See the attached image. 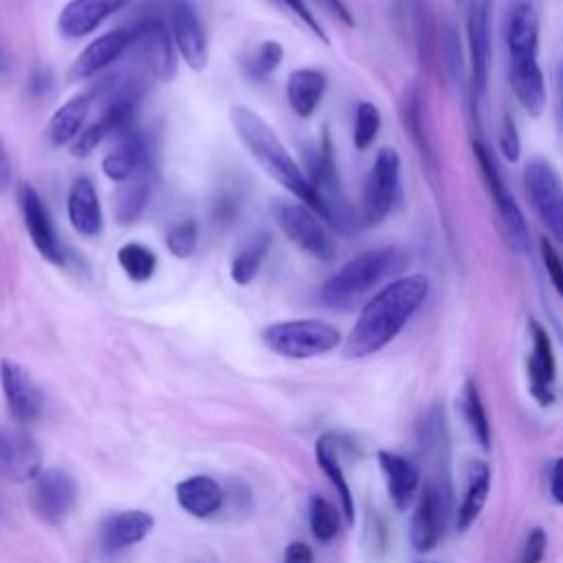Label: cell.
Masks as SVG:
<instances>
[{
  "mask_svg": "<svg viewBox=\"0 0 563 563\" xmlns=\"http://www.w3.org/2000/svg\"><path fill=\"white\" fill-rule=\"evenodd\" d=\"M429 295L424 275H405L380 288L361 310L345 341L347 358H365L391 343Z\"/></svg>",
  "mask_w": 563,
  "mask_h": 563,
  "instance_id": "6da1fadb",
  "label": "cell"
},
{
  "mask_svg": "<svg viewBox=\"0 0 563 563\" xmlns=\"http://www.w3.org/2000/svg\"><path fill=\"white\" fill-rule=\"evenodd\" d=\"M229 117L238 139L249 150V154L262 165V169L319 216V200L308 176L292 161V156L288 154L279 136L273 132V128L246 106H233L229 110Z\"/></svg>",
  "mask_w": 563,
  "mask_h": 563,
  "instance_id": "7a4b0ae2",
  "label": "cell"
},
{
  "mask_svg": "<svg viewBox=\"0 0 563 563\" xmlns=\"http://www.w3.org/2000/svg\"><path fill=\"white\" fill-rule=\"evenodd\" d=\"M402 264V253L396 249H376L361 253L345 262L323 286L319 299L334 310L352 308L385 277L396 273Z\"/></svg>",
  "mask_w": 563,
  "mask_h": 563,
  "instance_id": "3957f363",
  "label": "cell"
},
{
  "mask_svg": "<svg viewBox=\"0 0 563 563\" xmlns=\"http://www.w3.org/2000/svg\"><path fill=\"white\" fill-rule=\"evenodd\" d=\"M262 341L279 356L310 358L334 350L341 343V332L321 319H292L266 325Z\"/></svg>",
  "mask_w": 563,
  "mask_h": 563,
  "instance_id": "277c9868",
  "label": "cell"
},
{
  "mask_svg": "<svg viewBox=\"0 0 563 563\" xmlns=\"http://www.w3.org/2000/svg\"><path fill=\"white\" fill-rule=\"evenodd\" d=\"M308 180L317 194L319 200V216L334 227L336 231H350L354 224L350 205L345 200L336 163H334V152H332V141L328 130H323V136L314 150V154L308 158Z\"/></svg>",
  "mask_w": 563,
  "mask_h": 563,
  "instance_id": "5b68a950",
  "label": "cell"
},
{
  "mask_svg": "<svg viewBox=\"0 0 563 563\" xmlns=\"http://www.w3.org/2000/svg\"><path fill=\"white\" fill-rule=\"evenodd\" d=\"M400 194V156L394 147L378 150L363 185L361 222L380 224L394 209Z\"/></svg>",
  "mask_w": 563,
  "mask_h": 563,
  "instance_id": "8992f818",
  "label": "cell"
},
{
  "mask_svg": "<svg viewBox=\"0 0 563 563\" xmlns=\"http://www.w3.org/2000/svg\"><path fill=\"white\" fill-rule=\"evenodd\" d=\"M523 185L534 213L550 235L563 244V183L556 169L548 161L534 158L523 169Z\"/></svg>",
  "mask_w": 563,
  "mask_h": 563,
  "instance_id": "52a82bcc",
  "label": "cell"
},
{
  "mask_svg": "<svg viewBox=\"0 0 563 563\" xmlns=\"http://www.w3.org/2000/svg\"><path fill=\"white\" fill-rule=\"evenodd\" d=\"M473 150H475V158H477L482 178L486 183V189L493 198V205L499 213V220L504 224V231H506L510 244L517 251H526L528 242H530V231H528V222H526L515 196L510 194L504 176L499 174L497 163H495L493 154L488 152V147L482 143H473Z\"/></svg>",
  "mask_w": 563,
  "mask_h": 563,
  "instance_id": "ba28073f",
  "label": "cell"
},
{
  "mask_svg": "<svg viewBox=\"0 0 563 563\" xmlns=\"http://www.w3.org/2000/svg\"><path fill=\"white\" fill-rule=\"evenodd\" d=\"M451 510V486L427 479L411 515L409 541L416 552H431L442 534Z\"/></svg>",
  "mask_w": 563,
  "mask_h": 563,
  "instance_id": "9c48e42d",
  "label": "cell"
},
{
  "mask_svg": "<svg viewBox=\"0 0 563 563\" xmlns=\"http://www.w3.org/2000/svg\"><path fill=\"white\" fill-rule=\"evenodd\" d=\"M273 216L284 235L308 255L317 260H330L334 255V242L310 207L277 200Z\"/></svg>",
  "mask_w": 563,
  "mask_h": 563,
  "instance_id": "30bf717a",
  "label": "cell"
},
{
  "mask_svg": "<svg viewBox=\"0 0 563 563\" xmlns=\"http://www.w3.org/2000/svg\"><path fill=\"white\" fill-rule=\"evenodd\" d=\"M134 31L136 37L132 48L139 51L150 73L156 79H172L176 75V46L172 40L169 22L158 13H150L134 24Z\"/></svg>",
  "mask_w": 563,
  "mask_h": 563,
  "instance_id": "8fae6325",
  "label": "cell"
},
{
  "mask_svg": "<svg viewBox=\"0 0 563 563\" xmlns=\"http://www.w3.org/2000/svg\"><path fill=\"white\" fill-rule=\"evenodd\" d=\"M167 22H169L174 46L185 59V64L191 70H202L209 62V48H207V35L196 9L187 0H169Z\"/></svg>",
  "mask_w": 563,
  "mask_h": 563,
  "instance_id": "7c38bea8",
  "label": "cell"
},
{
  "mask_svg": "<svg viewBox=\"0 0 563 563\" xmlns=\"http://www.w3.org/2000/svg\"><path fill=\"white\" fill-rule=\"evenodd\" d=\"M18 205L22 211V220L24 227L31 235V242L35 244V249L40 251V255L57 266L66 264V251L62 246V242L57 240L51 213L46 209V205L42 202L40 194L35 191L33 185L22 183L18 187Z\"/></svg>",
  "mask_w": 563,
  "mask_h": 563,
  "instance_id": "4fadbf2b",
  "label": "cell"
},
{
  "mask_svg": "<svg viewBox=\"0 0 563 563\" xmlns=\"http://www.w3.org/2000/svg\"><path fill=\"white\" fill-rule=\"evenodd\" d=\"M466 24L471 55V90L475 103H479L486 97L490 70V0H471Z\"/></svg>",
  "mask_w": 563,
  "mask_h": 563,
  "instance_id": "5bb4252c",
  "label": "cell"
},
{
  "mask_svg": "<svg viewBox=\"0 0 563 563\" xmlns=\"http://www.w3.org/2000/svg\"><path fill=\"white\" fill-rule=\"evenodd\" d=\"M0 383L7 407L18 422H35L44 411V394L33 376L15 361H0Z\"/></svg>",
  "mask_w": 563,
  "mask_h": 563,
  "instance_id": "9a60e30c",
  "label": "cell"
},
{
  "mask_svg": "<svg viewBox=\"0 0 563 563\" xmlns=\"http://www.w3.org/2000/svg\"><path fill=\"white\" fill-rule=\"evenodd\" d=\"M77 501V484L62 468H44L33 479V508L46 523H62Z\"/></svg>",
  "mask_w": 563,
  "mask_h": 563,
  "instance_id": "2e32d148",
  "label": "cell"
},
{
  "mask_svg": "<svg viewBox=\"0 0 563 563\" xmlns=\"http://www.w3.org/2000/svg\"><path fill=\"white\" fill-rule=\"evenodd\" d=\"M530 336H532V352L528 358V380L532 398L548 407L554 402V378H556V361L552 350V339L539 321H530Z\"/></svg>",
  "mask_w": 563,
  "mask_h": 563,
  "instance_id": "e0dca14e",
  "label": "cell"
},
{
  "mask_svg": "<svg viewBox=\"0 0 563 563\" xmlns=\"http://www.w3.org/2000/svg\"><path fill=\"white\" fill-rule=\"evenodd\" d=\"M42 471V455L35 440L18 429H0V473L15 482L35 479Z\"/></svg>",
  "mask_w": 563,
  "mask_h": 563,
  "instance_id": "ac0fdd59",
  "label": "cell"
},
{
  "mask_svg": "<svg viewBox=\"0 0 563 563\" xmlns=\"http://www.w3.org/2000/svg\"><path fill=\"white\" fill-rule=\"evenodd\" d=\"M136 37L134 24L132 26H121L114 31H108L103 35H99L97 40H92L75 59L70 75L75 79H86L92 77L95 73L103 70L106 66H110L112 62H117L128 48H132Z\"/></svg>",
  "mask_w": 563,
  "mask_h": 563,
  "instance_id": "d6986e66",
  "label": "cell"
},
{
  "mask_svg": "<svg viewBox=\"0 0 563 563\" xmlns=\"http://www.w3.org/2000/svg\"><path fill=\"white\" fill-rule=\"evenodd\" d=\"M128 2L130 0H70L57 18V29L64 37H84Z\"/></svg>",
  "mask_w": 563,
  "mask_h": 563,
  "instance_id": "ffe728a7",
  "label": "cell"
},
{
  "mask_svg": "<svg viewBox=\"0 0 563 563\" xmlns=\"http://www.w3.org/2000/svg\"><path fill=\"white\" fill-rule=\"evenodd\" d=\"M68 220L79 235L95 238L103 229L101 202L90 178L79 176L73 180L68 191Z\"/></svg>",
  "mask_w": 563,
  "mask_h": 563,
  "instance_id": "44dd1931",
  "label": "cell"
},
{
  "mask_svg": "<svg viewBox=\"0 0 563 563\" xmlns=\"http://www.w3.org/2000/svg\"><path fill=\"white\" fill-rule=\"evenodd\" d=\"M378 466L385 475V482H387V493H389V499L391 504L398 508V510H405L418 486H420V473L418 468L413 466V462L400 453H394V451H378Z\"/></svg>",
  "mask_w": 563,
  "mask_h": 563,
  "instance_id": "7402d4cb",
  "label": "cell"
},
{
  "mask_svg": "<svg viewBox=\"0 0 563 563\" xmlns=\"http://www.w3.org/2000/svg\"><path fill=\"white\" fill-rule=\"evenodd\" d=\"M506 46L510 59L539 57V13L528 2H517L506 22Z\"/></svg>",
  "mask_w": 563,
  "mask_h": 563,
  "instance_id": "603a6c76",
  "label": "cell"
},
{
  "mask_svg": "<svg viewBox=\"0 0 563 563\" xmlns=\"http://www.w3.org/2000/svg\"><path fill=\"white\" fill-rule=\"evenodd\" d=\"M510 84L515 90L517 101L521 103V108L532 114L539 117L545 108V79L539 66V57H530V59H510Z\"/></svg>",
  "mask_w": 563,
  "mask_h": 563,
  "instance_id": "cb8c5ba5",
  "label": "cell"
},
{
  "mask_svg": "<svg viewBox=\"0 0 563 563\" xmlns=\"http://www.w3.org/2000/svg\"><path fill=\"white\" fill-rule=\"evenodd\" d=\"M147 161H150V150L145 139L139 132L128 130L121 134L119 145L103 156L101 169L110 180L123 183L132 174H136Z\"/></svg>",
  "mask_w": 563,
  "mask_h": 563,
  "instance_id": "d4e9b609",
  "label": "cell"
},
{
  "mask_svg": "<svg viewBox=\"0 0 563 563\" xmlns=\"http://www.w3.org/2000/svg\"><path fill=\"white\" fill-rule=\"evenodd\" d=\"M178 506L194 517H211L224 504L222 486L209 475H194L176 486Z\"/></svg>",
  "mask_w": 563,
  "mask_h": 563,
  "instance_id": "484cf974",
  "label": "cell"
},
{
  "mask_svg": "<svg viewBox=\"0 0 563 563\" xmlns=\"http://www.w3.org/2000/svg\"><path fill=\"white\" fill-rule=\"evenodd\" d=\"M150 172H152V161H147L136 174H132L128 180H123L117 187L114 216L119 222H123V224L134 222L143 213V209L150 200V191H152Z\"/></svg>",
  "mask_w": 563,
  "mask_h": 563,
  "instance_id": "4316f807",
  "label": "cell"
},
{
  "mask_svg": "<svg viewBox=\"0 0 563 563\" xmlns=\"http://www.w3.org/2000/svg\"><path fill=\"white\" fill-rule=\"evenodd\" d=\"M325 92V75L314 68H297L286 81V97L295 114L310 117Z\"/></svg>",
  "mask_w": 563,
  "mask_h": 563,
  "instance_id": "83f0119b",
  "label": "cell"
},
{
  "mask_svg": "<svg viewBox=\"0 0 563 563\" xmlns=\"http://www.w3.org/2000/svg\"><path fill=\"white\" fill-rule=\"evenodd\" d=\"M154 526V517L145 510H123L103 523V543L110 550L128 548L143 541Z\"/></svg>",
  "mask_w": 563,
  "mask_h": 563,
  "instance_id": "f1b7e54d",
  "label": "cell"
},
{
  "mask_svg": "<svg viewBox=\"0 0 563 563\" xmlns=\"http://www.w3.org/2000/svg\"><path fill=\"white\" fill-rule=\"evenodd\" d=\"M488 493H490V468L486 462L477 460L468 468L466 490L460 501L457 517H455V526L460 532H466L475 523V519L479 517V512L488 499Z\"/></svg>",
  "mask_w": 563,
  "mask_h": 563,
  "instance_id": "f546056e",
  "label": "cell"
},
{
  "mask_svg": "<svg viewBox=\"0 0 563 563\" xmlns=\"http://www.w3.org/2000/svg\"><path fill=\"white\" fill-rule=\"evenodd\" d=\"M314 455H317L319 468L325 473V477L332 482L334 490L339 493L341 508H343V515H345L347 523H354V497H352L350 484H347V479H345L343 466H341V462H339L336 438H334L332 433H323V435L317 440Z\"/></svg>",
  "mask_w": 563,
  "mask_h": 563,
  "instance_id": "4dcf8cb0",
  "label": "cell"
},
{
  "mask_svg": "<svg viewBox=\"0 0 563 563\" xmlns=\"http://www.w3.org/2000/svg\"><path fill=\"white\" fill-rule=\"evenodd\" d=\"M88 108H90V97L86 95H75L68 101H64L48 121V128H46L48 141L57 147L73 143L81 132V123L88 114Z\"/></svg>",
  "mask_w": 563,
  "mask_h": 563,
  "instance_id": "1f68e13d",
  "label": "cell"
},
{
  "mask_svg": "<svg viewBox=\"0 0 563 563\" xmlns=\"http://www.w3.org/2000/svg\"><path fill=\"white\" fill-rule=\"evenodd\" d=\"M268 249H271V235L266 231H257V233L249 235L240 244V249L235 251V255L231 260V279L240 286L251 284L253 277L257 275Z\"/></svg>",
  "mask_w": 563,
  "mask_h": 563,
  "instance_id": "d6a6232c",
  "label": "cell"
},
{
  "mask_svg": "<svg viewBox=\"0 0 563 563\" xmlns=\"http://www.w3.org/2000/svg\"><path fill=\"white\" fill-rule=\"evenodd\" d=\"M460 407H462L464 422L468 424L475 442L484 451H488L490 449V422H488V413H486L482 394H479L477 383L473 378H466V383L460 391Z\"/></svg>",
  "mask_w": 563,
  "mask_h": 563,
  "instance_id": "836d02e7",
  "label": "cell"
},
{
  "mask_svg": "<svg viewBox=\"0 0 563 563\" xmlns=\"http://www.w3.org/2000/svg\"><path fill=\"white\" fill-rule=\"evenodd\" d=\"M119 266L132 282H147L156 271V255L139 242H128L117 251Z\"/></svg>",
  "mask_w": 563,
  "mask_h": 563,
  "instance_id": "e575fe53",
  "label": "cell"
},
{
  "mask_svg": "<svg viewBox=\"0 0 563 563\" xmlns=\"http://www.w3.org/2000/svg\"><path fill=\"white\" fill-rule=\"evenodd\" d=\"M282 59H284V48H282V44L275 42V40H266V42H262L251 55L244 57L242 68H244V75H246L249 79L264 81V79H268V77L277 70V66L282 64Z\"/></svg>",
  "mask_w": 563,
  "mask_h": 563,
  "instance_id": "d590c367",
  "label": "cell"
},
{
  "mask_svg": "<svg viewBox=\"0 0 563 563\" xmlns=\"http://www.w3.org/2000/svg\"><path fill=\"white\" fill-rule=\"evenodd\" d=\"M308 517H310V530L319 541L328 543L339 534L341 519L336 508L328 499L314 495L308 506Z\"/></svg>",
  "mask_w": 563,
  "mask_h": 563,
  "instance_id": "8d00e7d4",
  "label": "cell"
},
{
  "mask_svg": "<svg viewBox=\"0 0 563 563\" xmlns=\"http://www.w3.org/2000/svg\"><path fill=\"white\" fill-rule=\"evenodd\" d=\"M380 130V112L374 103L361 101L354 112V132L352 141L356 150H367Z\"/></svg>",
  "mask_w": 563,
  "mask_h": 563,
  "instance_id": "74e56055",
  "label": "cell"
},
{
  "mask_svg": "<svg viewBox=\"0 0 563 563\" xmlns=\"http://www.w3.org/2000/svg\"><path fill=\"white\" fill-rule=\"evenodd\" d=\"M165 244L174 257L178 260L189 257L198 244V224L194 220H183L172 224L165 235Z\"/></svg>",
  "mask_w": 563,
  "mask_h": 563,
  "instance_id": "f35d334b",
  "label": "cell"
},
{
  "mask_svg": "<svg viewBox=\"0 0 563 563\" xmlns=\"http://www.w3.org/2000/svg\"><path fill=\"white\" fill-rule=\"evenodd\" d=\"M240 209H242V194L235 189H222L213 200V209H211L213 224L218 227L233 224L240 216Z\"/></svg>",
  "mask_w": 563,
  "mask_h": 563,
  "instance_id": "ab89813d",
  "label": "cell"
},
{
  "mask_svg": "<svg viewBox=\"0 0 563 563\" xmlns=\"http://www.w3.org/2000/svg\"><path fill=\"white\" fill-rule=\"evenodd\" d=\"M539 251H541V260H543V266L548 271V277H550L552 286L563 299V257L559 255L556 246L545 238L539 240Z\"/></svg>",
  "mask_w": 563,
  "mask_h": 563,
  "instance_id": "60d3db41",
  "label": "cell"
},
{
  "mask_svg": "<svg viewBox=\"0 0 563 563\" xmlns=\"http://www.w3.org/2000/svg\"><path fill=\"white\" fill-rule=\"evenodd\" d=\"M108 134H112L110 128L101 119H97L92 125H88L86 130H81L77 134V139L73 141V154L75 156H88Z\"/></svg>",
  "mask_w": 563,
  "mask_h": 563,
  "instance_id": "b9f144b4",
  "label": "cell"
},
{
  "mask_svg": "<svg viewBox=\"0 0 563 563\" xmlns=\"http://www.w3.org/2000/svg\"><path fill=\"white\" fill-rule=\"evenodd\" d=\"M499 150H501L506 161H510V163L519 161L521 139H519V132H517V123L508 112L501 117V125H499Z\"/></svg>",
  "mask_w": 563,
  "mask_h": 563,
  "instance_id": "7bdbcfd3",
  "label": "cell"
},
{
  "mask_svg": "<svg viewBox=\"0 0 563 563\" xmlns=\"http://www.w3.org/2000/svg\"><path fill=\"white\" fill-rule=\"evenodd\" d=\"M548 548V534L543 528H532L521 545L517 563H541Z\"/></svg>",
  "mask_w": 563,
  "mask_h": 563,
  "instance_id": "ee69618b",
  "label": "cell"
},
{
  "mask_svg": "<svg viewBox=\"0 0 563 563\" xmlns=\"http://www.w3.org/2000/svg\"><path fill=\"white\" fill-rule=\"evenodd\" d=\"M279 4H284L290 13H295L297 18H299V22H303L306 24V29H310L321 42H328V35H325V31L321 29V24H319V20L314 18V13L308 9V4L303 2V0H277Z\"/></svg>",
  "mask_w": 563,
  "mask_h": 563,
  "instance_id": "f6af8a7d",
  "label": "cell"
},
{
  "mask_svg": "<svg viewBox=\"0 0 563 563\" xmlns=\"http://www.w3.org/2000/svg\"><path fill=\"white\" fill-rule=\"evenodd\" d=\"M284 563H314L310 545L303 541H292L284 552Z\"/></svg>",
  "mask_w": 563,
  "mask_h": 563,
  "instance_id": "bcb514c9",
  "label": "cell"
},
{
  "mask_svg": "<svg viewBox=\"0 0 563 563\" xmlns=\"http://www.w3.org/2000/svg\"><path fill=\"white\" fill-rule=\"evenodd\" d=\"M550 493H552V499L563 506V457H556L552 464Z\"/></svg>",
  "mask_w": 563,
  "mask_h": 563,
  "instance_id": "7dc6e473",
  "label": "cell"
},
{
  "mask_svg": "<svg viewBox=\"0 0 563 563\" xmlns=\"http://www.w3.org/2000/svg\"><path fill=\"white\" fill-rule=\"evenodd\" d=\"M330 15H334L339 22H343L345 26H354V18L350 13V9L343 4V0H317Z\"/></svg>",
  "mask_w": 563,
  "mask_h": 563,
  "instance_id": "c3c4849f",
  "label": "cell"
},
{
  "mask_svg": "<svg viewBox=\"0 0 563 563\" xmlns=\"http://www.w3.org/2000/svg\"><path fill=\"white\" fill-rule=\"evenodd\" d=\"M9 183H11V161L4 150V143L0 141V194L9 187Z\"/></svg>",
  "mask_w": 563,
  "mask_h": 563,
  "instance_id": "681fc988",
  "label": "cell"
},
{
  "mask_svg": "<svg viewBox=\"0 0 563 563\" xmlns=\"http://www.w3.org/2000/svg\"><path fill=\"white\" fill-rule=\"evenodd\" d=\"M48 84H51L48 73H46V70H42V68H40V70H35V73H33V77L29 79V88H31V92H33V95H42V92L46 90V86H48Z\"/></svg>",
  "mask_w": 563,
  "mask_h": 563,
  "instance_id": "f907efd6",
  "label": "cell"
},
{
  "mask_svg": "<svg viewBox=\"0 0 563 563\" xmlns=\"http://www.w3.org/2000/svg\"><path fill=\"white\" fill-rule=\"evenodd\" d=\"M4 68H7V59H4V53L0 48V70H4Z\"/></svg>",
  "mask_w": 563,
  "mask_h": 563,
  "instance_id": "816d5d0a",
  "label": "cell"
}]
</instances>
